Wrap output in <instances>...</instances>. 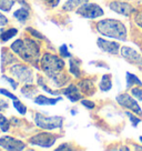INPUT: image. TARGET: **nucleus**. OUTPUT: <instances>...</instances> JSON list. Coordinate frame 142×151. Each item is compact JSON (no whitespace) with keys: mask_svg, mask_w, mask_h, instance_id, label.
I'll use <instances>...</instances> for the list:
<instances>
[{"mask_svg":"<svg viewBox=\"0 0 142 151\" xmlns=\"http://www.w3.org/2000/svg\"><path fill=\"white\" fill-rule=\"evenodd\" d=\"M11 49L24 61L33 65H36L40 59L39 46L31 39H18L11 45Z\"/></svg>","mask_w":142,"mask_h":151,"instance_id":"1","label":"nucleus"},{"mask_svg":"<svg viewBox=\"0 0 142 151\" xmlns=\"http://www.w3.org/2000/svg\"><path fill=\"white\" fill-rule=\"evenodd\" d=\"M97 30L102 36L113 39H118L121 41L127 40V28L126 26L115 19H103L97 24Z\"/></svg>","mask_w":142,"mask_h":151,"instance_id":"2","label":"nucleus"},{"mask_svg":"<svg viewBox=\"0 0 142 151\" xmlns=\"http://www.w3.org/2000/svg\"><path fill=\"white\" fill-rule=\"evenodd\" d=\"M63 67H65V62L62 61L60 58H58L57 56H53L50 53H46L41 59L42 70L55 81L61 82L59 80V77L61 76V71L63 69Z\"/></svg>","mask_w":142,"mask_h":151,"instance_id":"3","label":"nucleus"},{"mask_svg":"<svg viewBox=\"0 0 142 151\" xmlns=\"http://www.w3.org/2000/svg\"><path fill=\"white\" fill-rule=\"evenodd\" d=\"M34 122L43 130H53V129H61L63 118L62 117H46L41 113H36Z\"/></svg>","mask_w":142,"mask_h":151,"instance_id":"4","label":"nucleus"},{"mask_svg":"<svg viewBox=\"0 0 142 151\" xmlns=\"http://www.w3.org/2000/svg\"><path fill=\"white\" fill-rule=\"evenodd\" d=\"M77 14L81 16V17H85V18L89 19H95L99 18L101 16H103V9L97 4H89V2H85L82 6H80L78 9H77Z\"/></svg>","mask_w":142,"mask_h":151,"instance_id":"5","label":"nucleus"},{"mask_svg":"<svg viewBox=\"0 0 142 151\" xmlns=\"http://www.w3.org/2000/svg\"><path fill=\"white\" fill-rule=\"evenodd\" d=\"M10 72L12 77L20 82L24 83H32V70L27 66L14 65L10 68Z\"/></svg>","mask_w":142,"mask_h":151,"instance_id":"6","label":"nucleus"},{"mask_svg":"<svg viewBox=\"0 0 142 151\" xmlns=\"http://www.w3.org/2000/svg\"><path fill=\"white\" fill-rule=\"evenodd\" d=\"M57 140V137L55 134H51L49 132H41L39 134H36L32 137L29 141L33 146L43 147V148H50L55 145V142Z\"/></svg>","mask_w":142,"mask_h":151,"instance_id":"7","label":"nucleus"},{"mask_svg":"<svg viewBox=\"0 0 142 151\" xmlns=\"http://www.w3.org/2000/svg\"><path fill=\"white\" fill-rule=\"evenodd\" d=\"M117 101H118L119 104H121L124 108L129 109V110L132 111L133 113L139 114V116H142L141 107L138 104L136 99H133L130 94H128V93L119 94L118 97H117Z\"/></svg>","mask_w":142,"mask_h":151,"instance_id":"8","label":"nucleus"},{"mask_svg":"<svg viewBox=\"0 0 142 151\" xmlns=\"http://www.w3.org/2000/svg\"><path fill=\"white\" fill-rule=\"evenodd\" d=\"M0 147L6 149V150L19 151L24 150V148H26V145L22 141L18 140V139H14V138L9 137V136H6V137L0 138Z\"/></svg>","mask_w":142,"mask_h":151,"instance_id":"9","label":"nucleus"},{"mask_svg":"<svg viewBox=\"0 0 142 151\" xmlns=\"http://www.w3.org/2000/svg\"><path fill=\"white\" fill-rule=\"evenodd\" d=\"M121 55L122 57L130 62L131 65H136V66H141L142 65V56L138 51L130 47H122L121 48Z\"/></svg>","mask_w":142,"mask_h":151,"instance_id":"10","label":"nucleus"},{"mask_svg":"<svg viewBox=\"0 0 142 151\" xmlns=\"http://www.w3.org/2000/svg\"><path fill=\"white\" fill-rule=\"evenodd\" d=\"M97 45L102 51L111 53V55H118L120 51V45L118 42L109 41V40H105L102 38H99L97 40Z\"/></svg>","mask_w":142,"mask_h":151,"instance_id":"11","label":"nucleus"},{"mask_svg":"<svg viewBox=\"0 0 142 151\" xmlns=\"http://www.w3.org/2000/svg\"><path fill=\"white\" fill-rule=\"evenodd\" d=\"M109 7L110 9L113 10L114 12L122 14V16H129L133 10L131 6L127 2H123V1H112V2H110Z\"/></svg>","mask_w":142,"mask_h":151,"instance_id":"12","label":"nucleus"},{"mask_svg":"<svg viewBox=\"0 0 142 151\" xmlns=\"http://www.w3.org/2000/svg\"><path fill=\"white\" fill-rule=\"evenodd\" d=\"M63 94L66 96L68 99L70 100L71 102H76L78 100L81 99V92L78 90L75 85H70L66 90H65V92Z\"/></svg>","mask_w":142,"mask_h":151,"instance_id":"13","label":"nucleus"},{"mask_svg":"<svg viewBox=\"0 0 142 151\" xmlns=\"http://www.w3.org/2000/svg\"><path fill=\"white\" fill-rule=\"evenodd\" d=\"M62 98L61 97H58V98H48L46 96H37L34 98V102L37 104H40V106H51V104H56L58 101H61Z\"/></svg>","mask_w":142,"mask_h":151,"instance_id":"14","label":"nucleus"},{"mask_svg":"<svg viewBox=\"0 0 142 151\" xmlns=\"http://www.w3.org/2000/svg\"><path fill=\"white\" fill-rule=\"evenodd\" d=\"M80 88L82 90V92H85L88 96H91V94H93L95 92V83L90 79H85L82 82H80Z\"/></svg>","mask_w":142,"mask_h":151,"instance_id":"15","label":"nucleus"},{"mask_svg":"<svg viewBox=\"0 0 142 151\" xmlns=\"http://www.w3.org/2000/svg\"><path fill=\"white\" fill-rule=\"evenodd\" d=\"M99 87H100V89L102 90L103 92L109 91V90L112 88V78H111V75L105 73V75L102 76Z\"/></svg>","mask_w":142,"mask_h":151,"instance_id":"16","label":"nucleus"},{"mask_svg":"<svg viewBox=\"0 0 142 151\" xmlns=\"http://www.w3.org/2000/svg\"><path fill=\"white\" fill-rule=\"evenodd\" d=\"M88 0H68L66 2V5L63 6V9L67 11H72L75 9H78L80 6L85 4Z\"/></svg>","mask_w":142,"mask_h":151,"instance_id":"17","label":"nucleus"},{"mask_svg":"<svg viewBox=\"0 0 142 151\" xmlns=\"http://www.w3.org/2000/svg\"><path fill=\"white\" fill-rule=\"evenodd\" d=\"M14 17L20 22H26V20L29 18V10L27 8H20L14 12Z\"/></svg>","mask_w":142,"mask_h":151,"instance_id":"18","label":"nucleus"},{"mask_svg":"<svg viewBox=\"0 0 142 151\" xmlns=\"http://www.w3.org/2000/svg\"><path fill=\"white\" fill-rule=\"evenodd\" d=\"M133 85L142 87V82L137 76H134L133 73H130V72H127V88H131Z\"/></svg>","mask_w":142,"mask_h":151,"instance_id":"19","label":"nucleus"},{"mask_svg":"<svg viewBox=\"0 0 142 151\" xmlns=\"http://www.w3.org/2000/svg\"><path fill=\"white\" fill-rule=\"evenodd\" d=\"M17 33H18V30H17V29L10 28V29H8V30L2 31L1 35H0V38H1V40H2V41H8L9 39H11L12 37H14Z\"/></svg>","mask_w":142,"mask_h":151,"instance_id":"20","label":"nucleus"},{"mask_svg":"<svg viewBox=\"0 0 142 151\" xmlns=\"http://www.w3.org/2000/svg\"><path fill=\"white\" fill-rule=\"evenodd\" d=\"M69 65H70L69 70H70L71 73H72V75H75L76 77H80V67H79L78 61L75 60V59H71L70 58V60H69Z\"/></svg>","mask_w":142,"mask_h":151,"instance_id":"21","label":"nucleus"},{"mask_svg":"<svg viewBox=\"0 0 142 151\" xmlns=\"http://www.w3.org/2000/svg\"><path fill=\"white\" fill-rule=\"evenodd\" d=\"M14 5H16V0H0V10L9 12Z\"/></svg>","mask_w":142,"mask_h":151,"instance_id":"22","label":"nucleus"},{"mask_svg":"<svg viewBox=\"0 0 142 151\" xmlns=\"http://www.w3.org/2000/svg\"><path fill=\"white\" fill-rule=\"evenodd\" d=\"M12 104H14V109H16L20 114H26V112H27V108H26V106H24L21 101H19V99L12 100Z\"/></svg>","mask_w":142,"mask_h":151,"instance_id":"23","label":"nucleus"},{"mask_svg":"<svg viewBox=\"0 0 142 151\" xmlns=\"http://www.w3.org/2000/svg\"><path fill=\"white\" fill-rule=\"evenodd\" d=\"M0 128L2 131H8L10 128V121L1 113H0Z\"/></svg>","mask_w":142,"mask_h":151,"instance_id":"24","label":"nucleus"},{"mask_svg":"<svg viewBox=\"0 0 142 151\" xmlns=\"http://www.w3.org/2000/svg\"><path fill=\"white\" fill-rule=\"evenodd\" d=\"M131 93H132V96L136 99H138L139 101H142V88L140 86L137 87V88H132L131 89Z\"/></svg>","mask_w":142,"mask_h":151,"instance_id":"25","label":"nucleus"},{"mask_svg":"<svg viewBox=\"0 0 142 151\" xmlns=\"http://www.w3.org/2000/svg\"><path fill=\"white\" fill-rule=\"evenodd\" d=\"M126 114L129 117V119H130V121H131V123H132L133 127H137L138 123L141 121L140 119L138 118V116H134V114H133L132 112H130V111H127V112H126Z\"/></svg>","mask_w":142,"mask_h":151,"instance_id":"26","label":"nucleus"},{"mask_svg":"<svg viewBox=\"0 0 142 151\" xmlns=\"http://www.w3.org/2000/svg\"><path fill=\"white\" fill-rule=\"evenodd\" d=\"M59 51H60V55H61L62 57H67V58H70L71 57V53L68 51L67 45H62L61 47L59 48Z\"/></svg>","mask_w":142,"mask_h":151,"instance_id":"27","label":"nucleus"},{"mask_svg":"<svg viewBox=\"0 0 142 151\" xmlns=\"http://www.w3.org/2000/svg\"><path fill=\"white\" fill-rule=\"evenodd\" d=\"M0 93L4 94V96H7L8 98H10V99H12V100L18 99V98H17V97H16L14 93H11V92H9L8 90H6V89H0Z\"/></svg>","mask_w":142,"mask_h":151,"instance_id":"28","label":"nucleus"},{"mask_svg":"<svg viewBox=\"0 0 142 151\" xmlns=\"http://www.w3.org/2000/svg\"><path fill=\"white\" fill-rule=\"evenodd\" d=\"M81 104L85 106V108H88V109L95 108V104H93L92 101H90V100H82V101H81Z\"/></svg>","mask_w":142,"mask_h":151,"instance_id":"29","label":"nucleus"},{"mask_svg":"<svg viewBox=\"0 0 142 151\" xmlns=\"http://www.w3.org/2000/svg\"><path fill=\"white\" fill-rule=\"evenodd\" d=\"M2 78H4L5 80L8 81L10 85H11V87L14 88V89H17V87H18V83H17V82H16L14 79H11V78H8V77H6V76H2Z\"/></svg>","mask_w":142,"mask_h":151,"instance_id":"30","label":"nucleus"},{"mask_svg":"<svg viewBox=\"0 0 142 151\" xmlns=\"http://www.w3.org/2000/svg\"><path fill=\"white\" fill-rule=\"evenodd\" d=\"M8 107H9V104L7 100L0 99V111H4L6 109H8Z\"/></svg>","mask_w":142,"mask_h":151,"instance_id":"31","label":"nucleus"},{"mask_svg":"<svg viewBox=\"0 0 142 151\" xmlns=\"http://www.w3.org/2000/svg\"><path fill=\"white\" fill-rule=\"evenodd\" d=\"M136 24H137L139 27L142 28V11H140V12L137 14V16H136Z\"/></svg>","mask_w":142,"mask_h":151,"instance_id":"32","label":"nucleus"},{"mask_svg":"<svg viewBox=\"0 0 142 151\" xmlns=\"http://www.w3.org/2000/svg\"><path fill=\"white\" fill-rule=\"evenodd\" d=\"M27 30H28L29 32L31 33V35H33V36H36V37H38L39 39L41 38V39H44V37H43L41 33H39V32H37L34 29H32V28H27Z\"/></svg>","mask_w":142,"mask_h":151,"instance_id":"33","label":"nucleus"},{"mask_svg":"<svg viewBox=\"0 0 142 151\" xmlns=\"http://www.w3.org/2000/svg\"><path fill=\"white\" fill-rule=\"evenodd\" d=\"M59 1H60V0H44V2H46L48 6H50V7H56V6L59 4Z\"/></svg>","mask_w":142,"mask_h":151,"instance_id":"34","label":"nucleus"},{"mask_svg":"<svg viewBox=\"0 0 142 151\" xmlns=\"http://www.w3.org/2000/svg\"><path fill=\"white\" fill-rule=\"evenodd\" d=\"M7 24H8V19L5 17V14L0 12V26H6Z\"/></svg>","mask_w":142,"mask_h":151,"instance_id":"35","label":"nucleus"},{"mask_svg":"<svg viewBox=\"0 0 142 151\" xmlns=\"http://www.w3.org/2000/svg\"><path fill=\"white\" fill-rule=\"evenodd\" d=\"M69 145H61V146L58 148V150H72V148H70V147H68Z\"/></svg>","mask_w":142,"mask_h":151,"instance_id":"36","label":"nucleus"},{"mask_svg":"<svg viewBox=\"0 0 142 151\" xmlns=\"http://www.w3.org/2000/svg\"><path fill=\"white\" fill-rule=\"evenodd\" d=\"M140 141L142 142V136H141V137H140Z\"/></svg>","mask_w":142,"mask_h":151,"instance_id":"37","label":"nucleus"},{"mask_svg":"<svg viewBox=\"0 0 142 151\" xmlns=\"http://www.w3.org/2000/svg\"><path fill=\"white\" fill-rule=\"evenodd\" d=\"M139 1H141V2H142V0H139Z\"/></svg>","mask_w":142,"mask_h":151,"instance_id":"38","label":"nucleus"}]
</instances>
